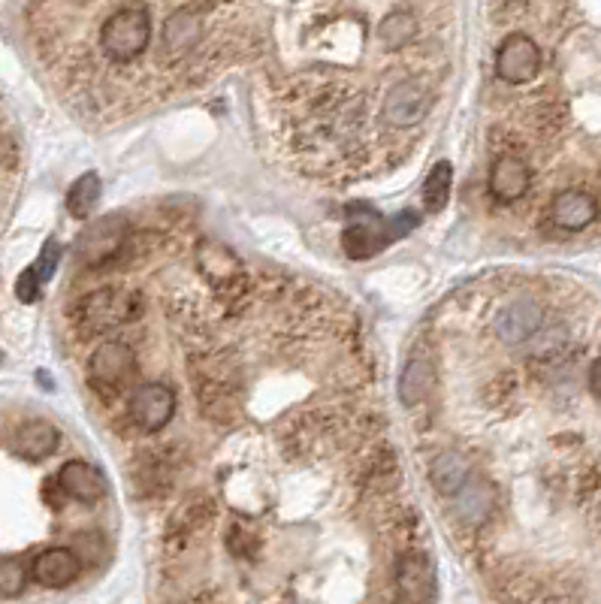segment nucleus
<instances>
[{
  "mask_svg": "<svg viewBox=\"0 0 601 604\" xmlns=\"http://www.w3.org/2000/svg\"><path fill=\"white\" fill-rule=\"evenodd\" d=\"M435 384V366L426 354H414L399 378V399L405 408H417Z\"/></svg>",
  "mask_w": 601,
  "mask_h": 604,
  "instance_id": "aec40b11",
  "label": "nucleus"
},
{
  "mask_svg": "<svg viewBox=\"0 0 601 604\" xmlns=\"http://www.w3.org/2000/svg\"><path fill=\"white\" fill-rule=\"evenodd\" d=\"M31 568L19 556H0V598H16L25 592Z\"/></svg>",
  "mask_w": 601,
  "mask_h": 604,
  "instance_id": "a878e982",
  "label": "nucleus"
},
{
  "mask_svg": "<svg viewBox=\"0 0 601 604\" xmlns=\"http://www.w3.org/2000/svg\"><path fill=\"white\" fill-rule=\"evenodd\" d=\"M417 37V19L408 10H393L378 25V40L387 49H405Z\"/></svg>",
  "mask_w": 601,
  "mask_h": 604,
  "instance_id": "393cba45",
  "label": "nucleus"
},
{
  "mask_svg": "<svg viewBox=\"0 0 601 604\" xmlns=\"http://www.w3.org/2000/svg\"><path fill=\"white\" fill-rule=\"evenodd\" d=\"M58 263H61V242L52 236V239H46V245H43V251H40V257H37V263H34L37 278H40V281H49V278L55 275Z\"/></svg>",
  "mask_w": 601,
  "mask_h": 604,
  "instance_id": "cd10ccee",
  "label": "nucleus"
},
{
  "mask_svg": "<svg viewBox=\"0 0 601 604\" xmlns=\"http://www.w3.org/2000/svg\"><path fill=\"white\" fill-rule=\"evenodd\" d=\"M191 375L206 414H212L215 420H230L239 408V387L233 384L230 369L218 360H197Z\"/></svg>",
  "mask_w": 601,
  "mask_h": 604,
  "instance_id": "0eeeda50",
  "label": "nucleus"
},
{
  "mask_svg": "<svg viewBox=\"0 0 601 604\" xmlns=\"http://www.w3.org/2000/svg\"><path fill=\"white\" fill-rule=\"evenodd\" d=\"M136 378V354L127 342H103L88 357V384L103 402H115Z\"/></svg>",
  "mask_w": 601,
  "mask_h": 604,
  "instance_id": "7ed1b4c3",
  "label": "nucleus"
},
{
  "mask_svg": "<svg viewBox=\"0 0 601 604\" xmlns=\"http://www.w3.org/2000/svg\"><path fill=\"white\" fill-rule=\"evenodd\" d=\"M82 574V559L70 547H46L31 562V580H37L46 589H64L76 583Z\"/></svg>",
  "mask_w": 601,
  "mask_h": 604,
  "instance_id": "f8f14e48",
  "label": "nucleus"
},
{
  "mask_svg": "<svg viewBox=\"0 0 601 604\" xmlns=\"http://www.w3.org/2000/svg\"><path fill=\"white\" fill-rule=\"evenodd\" d=\"M538 73H541V49H538V43L523 31L508 34L496 49V76L502 82H508V85H526Z\"/></svg>",
  "mask_w": 601,
  "mask_h": 604,
  "instance_id": "6e6552de",
  "label": "nucleus"
},
{
  "mask_svg": "<svg viewBox=\"0 0 601 604\" xmlns=\"http://www.w3.org/2000/svg\"><path fill=\"white\" fill-rule=\"evenodd\" d=\"M152 43V19L145 7H118L100 25V49L109 61L130 64Z\"/></svg>",
  "mask_w": 601,
  "mask_h": 604,
  "instance_id": "f03ea898",
  "label": "nucleus"
},
{
  "mask_svg": "<svg viewBox=\"0 0 601 604\" xmlns=\"http://www.w3.org/2000/svg\"><path fill=\"white\" fill-rule=\"evenodd\" d=\"M55 478H58V487L64 490V496H70V499H76L82 505H94L109 493V484H106L103 472L94 469L85 460H67L58 469Z\"/></svg>",
  "mask_w": 601,
  "mask_h": 604,
  "instance_id": "dca6fc26",
  "label": "nucleus"
},
{
  "mask_svg": "<svg viewBox=\"0 0 601 604\" xmlns=\"http://www.w3.org/2000/svg\"><path fill=\"white\" fill-rule=\"evenodd\" d=\"M432 106V94L420 79H402L396 82L384 97V121L393 127H414L426 118Z\"/></svg>",
  "mask_w": 601,
  "mask_h": 604,
  "instance_id": "9d476101",
  "label": "nucleus"
},
{
  "mask_svg": "<svg viewBox=\"0 0 601 604\" xmlns=\"http://www.w3.org/2000/svg\"><path fill=\"white\" fill-rule=\"evenodd\" d=\"M100 191H103L100 176L97 173H82L67 191V212L73 218H79V221L91 218V212H94V206L100 200Z\"/></svg>",
  "mask_w": 601,
  "mask_h": 604,
  "instance_id": "b1692460",
  "label": "nucleus"
},
{
  "mask_svg": "<svg viewBox=\"0 0 601 604\" xmlns=\"http://www.w3.org/2000/svg\"><path fill=\"white\" fill-rule=\"evenodd\" d=\"M586 384H589L592 396H598V399H601V357L589 363V372H586Z\"/></svg>",
  "mask_w": 601,
  "mask_h": 604,
  "instance_id": "c756f323",
  "label": "nucleus"
},
{
  "mask_svg": "<svg viewBox=\"0 0 601 604\" xmlns=\"http://www.w3.org/2000/svg\"><path fill=\"white\" fill-rule=\"evenodd\" d=\"M194 263L200 269V275L209 281V287L224 296V299H245L248 296V275L242 260L215 239H200L194 248Z\"/></svg>",
  "mask_w": 601,
  "mask_h": 604,
  "instance_id": "39448f33",
  "label": "nucleus"
},
{
  "mask_svg": "<svg viewBox=\"0 0 601 604\" xmlns=\"http://www.w3.org/2000/svg\"><path fill=\"white\" fill-rule=\"evenodd\" d=\"M203 13L206 7H182L167 19L164 37H161V49L167 61H182L203 43V25H206Z\"/></svg>",
  "mask_w": 601,
  "mask_h": 604,
  "instance_id": "9b49d317",
  "label": "nucleus"
},
{
  "mask_svg": "<svg viewBox=\"0 0 601 604\" xmlns=\"http://www.w3.org/2000/svg\"><path fill=\"white\" fill-rule=\"evenodd\" d=\"M127 221L121 215H106L88 224L76 239V260L88 269L109 266L127 248Z\"/></svg>",
  "mask_w": 601,
  "mask_h": 604,
  "instance_id": "423d86ee",
  "label": "nucleus"
},
{
  "mask_svg": "<svg viewBox=\"0 0 601 604\" xmlns=\"http://www.w3.org/2000/svg\"><path fill=\"white\" fill-rule=\"evenodd\" d=\"M469 478H472V469L460 453H441V457H435L429 466V481H432L435 493H441L447 499H454L466 487Z\"/></svg>",
  "mask_w": 601,
  "mask_h": 604,
  "instance_id": "412c9836",
  "label": "nucleus"
},
{
  "mask_svg": "<svg viewBox=\"0 0 601 604\" xmlns=\"http://www.w3.org/2000/svg\"><path fill=\"white\" fill-rule=\"evenodd\" d=\"M399 595L402 604H429L435 598V580H432V565L420 553H405L399 559L396 571Z\"/></svg>",
  "mask_w": 601,
  "mask_h": 604,
  "instance_id": "6ab92c4d",
  "label": "nucleus"
},
{
  "mask_svg": "<svg viewBox=\"0 0 601 604\" xmlns=\"http://www.w3.org/2000/svg\"><path fill=\"white\" fill-rule=\"evenodd\" d=\"M417 224H420V218L414 212H399V215H393L387 221L381 215H375V212L369 218H357L342 233L345 254L354 257V260H366V257H372L378 251H384L399 236H408Z\"/></svg>",
  "mask_w": 601,
  "mask_h": 604,
  "instance_id": "20e7f679",
  "label": "nucleus"
},
{
  "mask_svg": "<svg viewBox=\"0 0 601 604\" xmlns=\"http://www.w3.org/2000/svg\"><path fill=\"white\" fill-rule=\"evenodd\" d=\"M544 324V309L535 299H514L496 315V336L505 345H520L526 339H532Z\"/></svg>",
  "mask_w": 601,
  "mask_h": 604,
  "instance_id": "ddd939ff",
  "label": "nucleus"
},
{
  "mask_svg": "<svg viewBox=\"0 0 601 604\" xmlns=\"http://www.w3.org/2000/svg\"><path fill=\"white\" fill-rule=\"evenodd\" d=\"M58 447H61V432L49 420H25L22 426H16V432L10 438L13 457L28 460V463L49 460Z\"/></svg>",
  "mask_w": 601,
  "mask_h": 604,
  "instance_id": "4468645a",
  "label": "nucleus"
},
{
  "mask_svg": "<svg viewBox=\"0 0 601 604\" xmlns=\"http://www.w3.org/2000/svg\"><path fill=\"white\" fill-rule=\"evenodd\" d=\"M40 284H43V281L37 278L34 266L25 269V272L19 275V281H16V296H19V302H25V306L37 302V299H40Z\"/></svg>",
  "mask_w": 601,
  "mask_h": 604,
  "instance_id": "c85d7f7f",
  "label": "nucleus"
},
{
  "mask_svg": "<svg viewBox=\"0 0 601 604\" xmlns=\"http://www.w3.org/2000/svg\"><path fill=\"white\" fill-rule=\"evenodd\" d=\"M142 312H145V299L139 290L97 287L76 299V306L70 312V324L79 339H97L109 330L139 321Z\"/></svg>",
  "mask_w": 601,
  "mask_h": 604,
  "instance_id": "f257e3e1",
  "label": "nucleus"
},
{
  "mask_svg": "<svg viewBox=\"0 0 601 604\" xmlns=\"http://www.w3.org/2000/svg\"><path fill=\"white\" fill-rule=\"evenodd\" d=\"M176 414V390L170 384H142L130 396V417L142 432H161Z\"/></svg>",
  "mask_w": 601,
  "mask_h": 604,
  "instance_id": "1a4fd4ad",
  "label": "nucleus"
},
{
  "mask_svg": "<svg viewBox=\"0 0 601 604\" xmlns=\"http://www.w3.org/2000/svg\"><path fill=\"white\" fill-rule=\"evenodd\" d=\"M212 517V502L203 499V496H191L170 520L167 526V541L173 538H191L197 529H203V523Z\"/></svg>",
  "mask_w": 601,
  "mask_h": 604,
  "instance_id": "5701e85b",
  "label": "nucleus"
},
{
  "mask_svg": "<svg viewBox=\"0 0 601 604\" xmlns=\"http://www.w3.org/2000/svg\"><path fill=\"white\" fill-rule=\"evenodd\" d=\"M598 218V200L589 191L568 188L550 200V221L565 233H580Z\"/></svg>",
  "mask_w": 601,
  "mask_h": 604,
  "instance_id": "2eb2a0df",
  "label": "nucleus"
},
{
  "mask_svg": "<svg viewBox=\"0 0 601 604\" xmlns=\"http://www.w3.org/2000/svg\"><path fill=\"white\" fill-rule=\"evenodd\" d=\"M16 170H19V142L7 127H0V188L16 176Z\"/></svg>",
  "mask_w": 601,
  "mask_h": 604,
  "instance_id": "bb28decb",
  "label": "nucleus"
},
{
  "mask_svg": "<svg viewBox=\"0 0 601 604\" xmlns=\"http://www.w3.org/2000/svg\"><path fill=\"white\" fill-rule=\"evenodd\" d=\"M496 511V487L487 478H469L466 487L454 496V514L466 529H481Z\"/></svg>",
  "mask_w": 601,
  "mask_h": 604,
  "instance_id": "a211bd4d",
  "label": "nucleus"
},
{
  "mask_svg": "<svg viewBox=\"0 0 601 604\" xmlns=\"http://www.w3.org/2000/svg\"><path fill=\"white\" fill-rule=\"evenodd\" d=\"M450 188H454V167H450V161H438L426 182H423V209L426 215H438L447 203H450Z\"/></svg>",
  "mask_w": 601,
  "mask_h": 604,
  "instance_id": "4be33fe9",
  "label": "nucleus"
},
{
  "mask_svg": "<svg viewBox=\"0 0 601 604\" xmlns=\"http://www.w3.org/2000/svg\"><path fill=\"white\" fill-rule=\"evenodd\" d=\"M490 194L499 203H517L520 197H526L529 185H532V170L523 158L517 155H499L490 167Z\"/></svg>",
  "mask_w": 601,
  "mask_h": 604,
  "instance_id": "f3484780",
  "label": "nucleus"
}]
</instances>
